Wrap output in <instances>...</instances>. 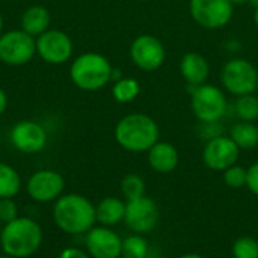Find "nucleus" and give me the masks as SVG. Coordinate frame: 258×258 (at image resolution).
<instances>
[{
	"mask_svg": "<svg viewBox=\"0 0 258 258\" xmlns=\"http://www.w3.org/2000/svg\"><path fill=\"white\" fill-rule=\"evenodd\" d=\"M36 54L47 63L62 65L68 62L73 56V41L71 38L57 29H48L35 39Z\"/></svg>",
	"mask_w": 258,
	"mask_h": 258,
	"instance_id": "9",
	"label": "nucleus"
},
{
	"mask_svg": "<svg viewBox=\"0 0 258 258\" xmlns=\"http://www.w3.org/2000/svg\"><path fill=\"white\" fill-rule=\"evenodd\" d=\"M85 246L91 258H119L122 239L109 227H92L85 236Z\"/></svg>",
	"mask_w": 258,
	"mask_h": 258,
	"instance_id": "15",
	"label": "nucleus"
},
{
	"mask_svg": "<svg viewBox=\"0 0 258 258\" xmlns=\"http://www.w3.org/2000/svg\"><path fill=\"white\" fill-rule=\"evenodd\" d=\"M249 3H251L254 8H258V0H249Z\"/></svg>",
	"mask_w": 258,
	"mask_h": 258,
	"instance_id": "36",
	"label": "nucleus"
},
{
	"mask_svg": "<svg viewBox=\"0 0 258 258\" xmlns=\"http://www.w3.org/2000/svg\"><path fill=\"white\" fill-rule=\"evenodd\" d=\"M59 258H91V255L79 248H65L59 254Z\"/></svg>",
	"mask_w": 258,
	"mask_h": 258,
	"instance_id": "30",
	"label": "nucleus"
},
{
	"mask_svg": "<svg viewBox=\"0 0 258 258\" xmlns=\"http://www.w3.org/2000/svg\"><path fill=\"white\" fill-rule=\"evenodd\" d=\"M42 243V230L30 218H17L2 227L0 246L5 255L27 258L33 255Z\"/></svg>",
	"mask_w": 258,
	"mask_h": 258,
	"instance_id": "3",
	"label": "nucleus"
},
{
	"mask_svg": "<svg viewBox=\"0 0 258 258\" xmlns=\"http://www.w3.org/2000/svg\"><path fill=\"white\" fill-rule=\"evenodd\" d=\"M233 6H240V5H245V3H249V0H228Z\"/></svg>",
	"mask_w": 258,
	"mask_h": 258,
	"instance_id": "32",
	"label": "nucleus"
},
{
	"mask_svg": "<svg viewBox=\"0 0 258 258\" xmlns=\"http://www.w3.org/2000/svg\"><path fill=\"white\" fill-rule=\"evenodd\" d=\"M3 33V17H2V12H0V35Z\"/></svg>",
	"mask_w": 258,
	"mask_h": 258,
	"instance_id": "35",
	"label": "nucleus"
},
{
	"mask_svg": "<svg viewBox=\"0 0 258 258\" xmlns=\"http://www.w3.org/2000/svg\"><path fill=\"white\" fill-rule=\"evenodd\" d=\"M0 233H2V222H0Z\"/></svg>",
	"mask_w": 258,
	"mask_h": 258,
	"instance_id": "38",
	"label": "nucleus"
},
{
	"mask_svg": "<svg viewBox=\"0 0 258 258\" xmlns=\"http://www.w3.org/2000/svg\"><path fill=\"white\" fill-rule=\"evenodd\" d=\"M18 218V209L12 198H0V222L8 224Z\"/></svg>",
	"mask_w": 258,
	"mask_h": 258,
	"instance_id": "28",
	"label": "nucleus"
},
{
	"mask_svg": "<svg viewBox=\"0 0 258 258\" xmlns=\"http://www.w3.org/2000/svg\"><path fill=\"white\" fill-rule=\"evenodd\" d=\"M160 219V212L154 200L142 197L125 203L124 222L128 230L136 234H147L153 231Z\"/></svg>",
	"mask_w": 258,
	"mask_h": 258,
	"instance_id": "11",
	"label": "nucleus"
},
{
	"mask_svg": "<svg viewBox=\"0 0 258 258\" xmlns=\"http://www.w3.org/2000/svg\"><path fill=\"white\" fill-rule=\"evenodd\" d=\"M246 177H248V169L240 165H233L224 171V181L231 189H240L246 186Z\"/></svg>",
	"mask_w": 258,
	"mask_h": 258,
	"instance_id": "27",
	"label": "nucleus"
},
{
	"mask_svg": "<svg viewBox=\"0 0 258 258\" xmlns=\"http://www.w3.org/2000/svg\"><path fill=\"white\" fill-rule=\"evenodd\" d=\"M115 141L130 153H147L159 142L160 130L157 122L147 113H128L122 116L113 130Z\"/></svg>",
	"mask_w": 258,
	"mask_h": 258,
	"instance_id": "2",
	"label": "nucleus"
},
{
	"mask_svg": "<svg viewBox=\"0 0 258 258\" xmlns=\"http://www.w3.org/2000/svg\"><path fill=\"white\" fill-rule=\"evenodd\" d=\"M147 153H148L150 168L159 174H169L178 166V162H180L178 151L169 142L159 141Z\"/></svg>",
	"mask_w": 258,
	"mask_h": 258,
	"instance_id": "17",
	"label": "nucleus"
},
{
	"mask_svg": "<svg viewBox=\"0 0 258 258\" xmlns=\"http://www.w3.org/2000/svg\"><path fill=\"white\" fill-rule=\"evenodd\" d=\"M6 107H8V95L0 88V115H3V112L6 110Z\"/></svg>",
	"mask_w": 258,
	"mask_h": 258,
	"instance_id": "31",
	"label": "nucleus"
},
{
	"mask_svg": "<svg viewBox=\"0 0 258 258\" xmlns=\"http://www.w3.org/2000/svg\"><path fill=\"white\" fill-rule=\"evenodd\" d=\"M189 11L198 26L218 30L231 21L234 6L228 0H189Z\"/></svg>",
	"mask_w": 258,
	"mask_h": 258,
	"instance_id": "8",
	"label": "nucleus"
},
{
	"mask_svg": "<svg viewBox=\"0 0 258 258\" xmlns=\"http://www.w3.org/2000/svg\"><path fill=\"white\" fill-rule=\"evenodd\" d=\"M112 71L113 67L106 56L88 51L73 60L70 67V79L79 89L94 92L103 89L112 82Z\"/></svg>",
	"mask_w": 258,
	"mask_h": 258,
	"instance_id": "4",
	"label": "nucleus"
},
{
	"mask_svg": "<svg viewBox=\"0 0 258 258\" xmlns=\"http://www.w3.org/2000/svg\"><path fill=\"white\" fill-rule=\"evenodd\" d=\"M246 187L258 197V162L252 163L248 168V177H246Z\"/></svg>",
	"mask_w": 258,
	"mask_h": 258,
	"instance_id": "29",
	"label": "nucleus"
},
{
	"mask_svg": "<svg viewBox=\"0 0 258 258\" xmlns=\"http://www.w3.org/2000/svg\"><path fill=\"white\" fill-rule=\"evenodd\" d=\"M50 26V12L45 6L33 5L27 8L21 15V30L29 33L30 36H39Z\"/></svg>",
	"mask_w": 258,
	"mask_h": 258,
	"instance_id": "19",
	"label": "nucleus"
},
{
	"mask_svg": "<svg viewBox=\"0 0 258 258\" xmlns=\"http://www.w3.org/2000/svg\"><path fill=\"white\" fill-rule=\"evenodd\" d=\"M122 258H148L150 257V243L141 234H132L122 240Z\"/></svg>",
	"mask_w": 258,
	"mask_h": 258,
	"instance_id": "23",
	"label": "nucleus"
},
{
	"mask_svg": "<svg viewBox=\"0 0 258 258\" xmlns=\"http://www.w3.org/2000/svg\"><path fill=\"white\" fill-rule=\"evenodd\" d=\"M180 74L184 82L194 88L204 85L210 76L209 60L201 53L189 51L180 60Z\"/></svg>",
	"mask_w": 258,
	"mask_h": 258,
	"instance_id": "16",
	"label": "nucleus"
},
{
	"mask_svg": "<svg viewBox=\"0 0 258 258\" xmlns=\"http://www.w3.org/2000/svg\"><path fill=\"white\" fill-rule=\"evenodd\" d=\"M240 156V148L230 136H216L206 142L203 150V162L212 171H225L236 165Z\"/></svg>",
	"mask_w": 258,
	"mask_h": 258,
	"instance_id": "12",
	"label": "nucleus"
},
{
	"mask_svg": "<svg viewBox=\"0 0 258 258\" xmlns=\"http://www.w3.org/2000/svg\"><path fill=\"white\" fill-rule=\"evenodd\" d=\"M65 189L63 177L53 169H39L33 172L26 184V190L36 203L56 201Z\"/></svg>",
	"mask_w": 258,
	"mask_h": 258,
	"instance_id": "13",
	"label": "nucleus"
},
{
	"mask_svg": "<svg viewBox=\"0 0 258 258\" xmlns=\"http://www.w3.org/2000/svg\"><path fill=\"white\" fill-rule=\"evenodd\" d=\"M180 258H204V257H201L200 254H184V255H181Z\"/></svg>",
	"mask_w": 258,
	"mask_h": 258,
	"instance_id": "33",
	"label": "nucleus"
},
{
	"mask_svg": "<svg viewBox=\"0 0 258 258\" xmlns=\"http://www.w3.org/2000/svg\"><path fill=\"white\" fill-rule=\"evenodd\" d=\"M125 203L116 197L103 198L95 207V219L103 227H115L124 221Z\"/></svg>",
	"mask_w": 258,
	"mask_h": 258,
	"instance_id": "18",
	"label": "nucleus"
},
{
	"mask_svg": "<svg viewBox=\"0 0 258 258\" xmlns=\"http://www.w3.org/2000/svg\"><path fill=\"white\" fill-rule=\"evenodd\" d=\"M36 54L35 38L21 29L0 35V60L11 67L29 63Z\"/></svg>",
	"mask_w": 258,
	"mask_h": 258,
	"instance_id": "7",
	"label": "nucleus"
},
{
	"mask_svg": "<svg viewBox=\"0 0 258 258\" xmlns=\"http://www.w3.org/2000/svg\"><path fill=\"white\" fill-rule=\"evenodd\" d=\"M53 219L59 230L67 234H86L95 219V206L83 195H60L53 206Z\"/></svg>",
	"mask_w": 258,
	"mask_h": 258,
	"instance_id": "1",
	"label": "nucleus"
},
{
	"mask_svg": "<svg viewBox=\"0 0 258 258\" xmlns=\"http://www.w3.org/2000/svg\"><path fill=\"white\" fill-rule=\"evenodd\" d=\"M9 139L14 148H17L18 151L26 154H35L44 150L48 136L45 128L39 122L24 119L17 122L11 128Z\"/></svg>",
	"mask_w": 258,
	"mask_h": 258,
	"instance_id": "14",
	"label": "nucleus"
},
{
	"mask_svg": "<svg viewBox=\"0 0 258 258\" xmlns=\"http://www.w3.org/2000/svg\"><path fill=\"white\" fill-rule=\"evenodd\" d=\"M230 138L240 150H254L258 145V127L254 122L239 121L231 127Z\"/></svg>",
	"mask_w": 258,
	"mask_h": 258,
	"instance_id": "20",
	"label": "nucleus"
},
{
	"mask_svg": "<svg viewBox=\"0 0 258 258\" xmlns=\"http://www.w3.org/2000/svg\"><path fill=\"white\" fill-rule=\"evenodd\" d=\"M234 258H258V242L254 237H239L233 245Z\"/></svg>",
	"mask_w": 258,
	"mask_h": 258,
	"instance_id": "26",
	"label": "nucleus"
},
{
	"mask_svg": "<svg viewBox=\"0 0 258 258\" xmlns=\"http://www.w3.org/2000/svg\"><path fill=\"white\" fill-rule=\"evenodd\" d=\"M236 115L240 121L254 122L258 119V97L254 94H246L242 97H237L234 104Z\"/></svg>",
	"mask_w": 258,
	"mask_h": 258,
	"instance_id": "24",
	"label": "nucleus"
},
{
	"mask_svg": "<svg viewBox=\"0 0 258 258\" xmlns=\"http://www.w3.org/2000/svg\"><path fill=\"white\" fill-rule=\"evenodd\" d=\"M257 91H258V80H257Z\"/></svg>",
	"mask_w": 258,
	"mask_h": 258,
	"instance_id": "39",
	"label": "nucleus"
},
{
	"mask_svg": "<svg viewBox=\"0 0 258 258\" xmlns=\"http://www.w3.org/2000/svg\"><path fill=\"white\" fill-rule=\"evenodd\" d=\"M166 57L163 42L154 35H139L133 39L130 45V59L135 67L142 71H156L159 70Z\"/></svg>",
	"mask_w": 258,
	"mask_h": 258,
	"instance_id": "10",
	"label": "nucleus"
},
{
	"mask_svg": "<svg viewBox=\"0 0 258 258\" xmlns=\"http://www.w3.org/2000/svg\"><path fill=\"white\" fill-rule=\"evenodd\" d=\"M252 18H254V23H255V26L258 27V8H255V11H254V15H252Z\"/></svg>",
	"mask_w": 258,
	"mask_h": 258,
	"instance_id": "34",
	"label": "nucleus"
},
{
	"mask_svg": "<svg viewBox=\"0 0 258 258\" xmlns=\"http://www.w3.org/2000/svg\"><path fill=\"white\" fill-rule=\"evenodd\" d=\"M0 258H15V257H11V255H3V257Z\"/></svg>",
	"mask_w": 258,
	"mask_h": 258,
	"instance_id": "37",
	"label": "nucleus"
},
{
	"mask_svg": "<svg viewBox=\"0 0 258 258\" xmlns=\"http://www.w3.org/2000/svg\"><path fill=\"white\" fill-rule=\"evenodd\" d=\"M258 70L252 62L234 57L225 62L221 70V83L233 95L242 97L257 91Z\"/></svg>",
	"mask_w": 258,
	"mask_h": 258,
	"instance_id": "6",
	"label": "nucleus"
},
{
	"mask_svg": "<svg viewBox=\"0 0 258 258\" xmlns=\"http://www.w3.org/2000/svg\"><path fill=\"white\" fill-rule=\"evenodd\" d=\"M121 194L127 201L145 197V181L138 174H127L121 180Z\"/></svg>",
	"mask_w": 258,
	"mask_h": 258,
	"instance_id": "25",
	"label": "nucleus"
},
{
	"mask_svg": "<svg viewBox=\"0 0 258 258\" xmlns=\"http://www.w3.org/2000/svg\"><path fill=\"white\" fill-rule=\"evenodd\" d=\"M190 109L195 118L203 124L219 122L228 110V101L221 88L204 83L194 88Z\"/></svg>",
	"mask_w": 258,
	"mask_h": 258,
	"instance_id": "5",
	"label": "nucleus"
},
{
	"mask_svg": "<svg viewBox=\"0 0 258 258\" xmlns=\"http://www.w3.org/2000/svg\"><path fill=\"white\" fill-rule=\"evenodd\" d=\"M21 189L20 174L8 163L0 162V198H14Z\"/></svg>",
	"mask_w": 258,
	"mask_h": 258,
	"instance_id": "21",
	"label": "nucleus"
},
{
	"mask_svg": "<svg viewBox=\"0 0 258 258\" xmlns=\"http://www.w3.org/2000/svg\"><path fill=\"white\" fill-rule=\"evenodd\" d=\"M141 94V85L133 77H121L119 80L113 82L112 95L118 103H132Z\"/></svg>",
	"mask_w": 258,
	"mask_h": 258,
	"instance_id": "22",
	"label": "nucleus"
}]
</instances>
